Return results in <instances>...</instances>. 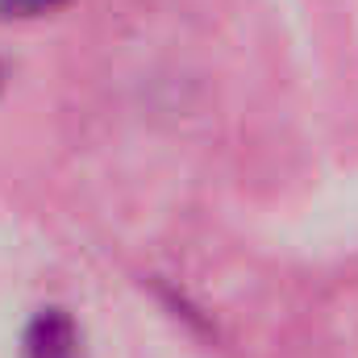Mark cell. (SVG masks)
<instances>
[{"label":"cell","instance_id":"1","mask_svg":"<svg viewBox=\"0 0 358 358\" xmlns=\"http://www.w3.org/2000/svg\"><path fill=\"white\" fill-rule=\"evenodd\" d=\"M76 355V325L63 313H42L29 329V358H71Z\"/></svg>","mask_w":358,"mask_h":358},{"label":"cell","instance_id":"2","mask_svg":"<svg viewBox=\"0 0 358 358\" xmlns=\"http://www.w3.org/2000/svg\"><path fill=\"white\" fill-rule=\"evenodd\" d=\"M67 0H0V13L4 17H38V13H50Z\"/></svg>","mask_w":358,"mask_h":358}]
</instances>
